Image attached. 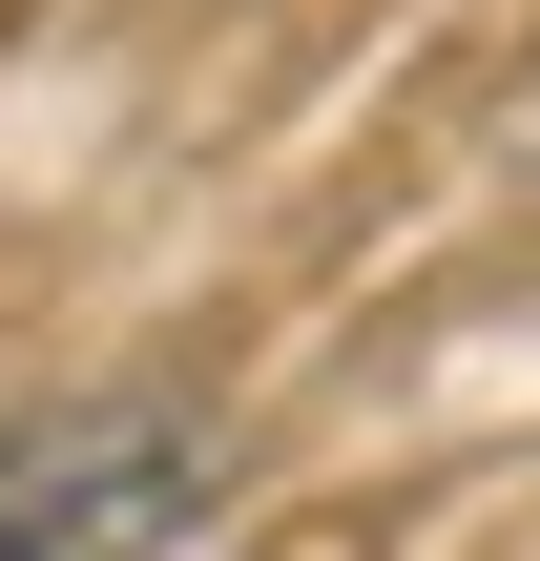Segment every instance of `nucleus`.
Masks as SVG:
<instances>
[{
  "label": "nucleus",
  "instance_id": "obj_2",
  "mask_svg": "<svg viewBox=\"0 0 540 561\" xmlns=\"http://www.w3.org/2000/svg\"><path fill=\"white\" fill-rule=\"evenodd\" d=\"M520 167H540V125H520Z\"/></svg>",
  "mask_w": 540,
  "mask_h": 561
},
{
  "label": "nucleus",
  "instance_id": "obj_1",
  "mask_svg": "<svg viewBox=\"0 0 540 561\" xmlns=\"http://www.w3.org/2000/svg\"><path fill=\"white\" fill-rule=\"evenodd\" d=\"M208 500H229L208 396H62L0 437V561H166Z\"/></svg>",
  "mask_w": 540,
  "mask_h": 561
}]
</instances>
